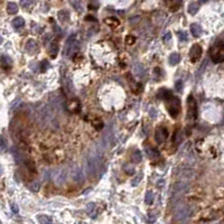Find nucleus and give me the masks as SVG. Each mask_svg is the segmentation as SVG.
Returning a JSON list of instances; mask_svg holds the SVG:
<instances>
[{
	"label": "nucleus",
	"mask_w": 224,
	"mask_h": 224,
	"mask_svg": "<svg viewBox=\"0 0 224 224\" xmlns=\"http://www.w3.org/2000/svg\"><path fill=\"white\" fill-rule=\"evenodd\" d=\"M78 47H80V43L78 40L76 35H71L66 40V46H65V55L67 57H71L78 52Z\"/></svg>",
	"instance_id": "obj_3"
},
{
	"label": "nucleus",
	"mask_w": 224,
	"mask_h": 224,
	"mask_svg": "<svg viewBox=\"0 0 224 224\" xmlns=\"http://www.w3.org/2000/svg\"><path fill=\"white\" fill-rule=\"evenodd\" d=\"M86 213L90 215V218H95L97 216V205L94 203H90L86 206Z\"/></svg>",
	"instance_id": "obj_12"
},
{
	"label": "nucleus",
	"mask_w": 224,
	"mask_h": 224,
	"mask_svg": "<svg viewBox=\"0 0 224 224\" xmlns=\"http://www.w3.org/2000/svg\"><path fill=\"white\" fill-rule=\"evenodd\" d=\"M175 89H176V91H182V89H183V82L182 81H177V82H176Z\"/></svg>",
	"instance_id": "obj_31"
},
{
	"label": "nucleus",
	"mask_w": 224,
	"mask_h": 224,
	"mask_svg": "<svg viewBox=\"0 0 224 224\" xmlns=\"http://www.w3.org/2000/svg\"><path fill=\"white\" fill-rule=\"evenodd\" d=\"M170 38H172V34H170V32H167V34L162 37V40H164V42H168Z\"/></svg>",
	"instance_id": "obj_33"
},
{
	"label": "nucleus",
	"mask_w": 224,
	"mask_h": 224,
	"mask_svg": "<svg viewBox=\"0 0 224 224\" xmlns=\"http://www.w3.org/2000/svg\"><path fill=\"white\" fill-rule=\"evenodd\" d=\"M74 179L76 182H81L82 179H83V174H82L81 170H78V172H75V175H74Z\"/></svg>",
	"instance_id": "obj_27"
},
{
	"label": "nucleus",
	"mask_w": 224,
	"mask_h": 224,
	"mask_svg": "<svg viewBox=\"0 0 224 224\" xmlns=\"http://www.w3.org/2000/svg\"><path fill=\"white\" fill-rule=\"evenodd\" d=\"M168 138V131L165 127H159L156 130L155 133V140L158 145H161L166 141V139Z\"/></svg>",
	"instance_id": "obj_6"
},
{
	"label": "nucleus",
	"mask_w": 224,
	"mask_h": 224,
	"mask_svg": "<svg viewBox=\"0 0 224 224\" xmlns=\"http://www.w3.org/2000/svg\"><path fill=\"white\" fill-rule=\"evenodd\" d=\"M104 23H105V25H108L109 27H112V28L120 26V20L116 18V17H108V18L104 19Z\"/></svg>",
	"instance_id": "obj_9"
},
{
	"label": "nucleus",
	"mask_w": 224,
	"mask_h": 224,
	"mask_svg": "<svg viewBox=\"0 0 224 224\" xmlns=\"http://www.w3.org/2000/svg\"><path fill=\"white\" fill-rule=\"evenodd\" d=\"M132 161L133 162H139L141 161V154H140V151H135V153L132 154Z\"/></svg>",
	"instance_id": "obj_26"
},
{
	"label": "nucleus",
	"mask_w": 224,
	"mask_h": 224,
	"mask_svg": "<svg viewBox=\"0 0 224 224\" xmlns=\"http://www.w3.org/2000/svg\"><path fill=\"white\" fill-rule=\"evenodd\" d=\"M36 48H37V44H36V42L35 40H32V39H29L26 44V49L29 53H32L34 51H36Z\"/></svg>",
	"instance_id": "obj_20"
},
{
	"label": "nucleus",
	"mask_w": 224,
	"mask_h": 224,
	"mask_svg": "<svg viewBox=\"0 0 224 224\" xmlns=\"http://www.w3.org/2000/svg\"><path fill=\"white\" fill-rule=\"evenodd\" d=\"M199 1H201V2H206L207 0H199Z\"/></svg>",
	"instance_id": "obj_36"
},
{
	"label": "nucleus",
	"mask_w": 224,
	"mask_h": 224,
	"mask_svg": "<svg viewBox=\"0 0 224 224\" xmlns=\"http://www.w3.org/2000/svg\"><path fill=\"white\" fill-rule=\"evenodd\" d=\"M172 95H173L172 91H169V90H167V89H160L159 93H158L157 97L160 99V100H167V99L170 97Z\"/></svg>",
	"instance_id": "obj_11"
},
{
	"label": "nucleus",
	"mask_w": 224,
	"mask_h": 224,
	"mask_svg": "<svg viewBox=\"0 0 224 224\" xmlns=\"http://www.w3.org/2000/svg\"><path fill=\"white\" fill-rule=\"evenodd\" d=\"M24 25H25V20H24L23 17H17V18H15V19L13 20V26L15 27L16 29L21 28Z\"/></svg>",
	"instance_id": "obj_16"
},
{
	"label": "nucleus",
	"mask_w": 224,
	"mask_h": 224,
	"mask_svg": "<svg viewBox=\"0 0 224 224\" xmlns=\"http://www.w3.org/2000/svg\"><path fill=\"white\" fill-rule=\"evenodd\" d=\"M191 32L194 37H199V35L202 34V28L199 25L197 24H192L191 25Z\"/></svg>",
	"instance_id": "obj_13"
},
{
	"label": "nucleus",
	"mask_w": 224,
	"mask_h": 224,
	"mask_svg": "<svg viewBox=\"0 0 224 224\" xmlns=\"http://www.w3.org/2000/svg\"><path fill=\"white\" fill-rule=\"evenodd\" d=\"M197 10H198V5L196 2H192L188 6V13L191 15H195V13H197Z\"/></svg>",
	"instance_id": "obj_24"
},
{
	"label": "nucleus",
	"mask_w": 224,
	"mask_h": 224,
	"mask_svg": "<svg viewBox=\"0 0 224 224\" xmlns=\"http://www.w3.org/2000/svg\"><path fill=\"white\" fill-rule=\"evenodd\" d=\"M11 211H13V213H18V211H19V210H18V206H17L16 204H13L11 205Z\"/></svg>",
	"instance_id": "obj_34"
},
{
	"label": "nucleus",
	"mask_w": 224,
	"mask_h": 224,
	"mask_svg": "<svg viewBox=\"0 0 224 224\" xmlns=\"http://www.w3.org/2000/svg\"><path fill=\"white\" fill-rule=\"evenodd\" d=\"M1 64L5 68H9L11 66V59L9 56L7 55H2L1 56Z\"/></svg>",
	"instance_id": "obj_19"
},
{
	"label": "nucleus",
	"mask_w": 224,
	"mask_h": 224,
	"mask_svg": "<svg viewBox=\"0 0 224 224\" xmlns=\"http://www.w3.org/2000/svg\"><path fill=\"white\" fill-rule=\"evenodd\" d=\"M210 56H211L212 61L216 64L224 62V43L218 42L212 46L211 51H210Z\"/></svg>",
	"instance_id": "obj_1"
},
{
	"label": "nucleus",
	"mask_w": 224,
	"mask_h": 224,
	"mask_svg": "<svg viewBox=\"0 0 224 224\" xmlns=\"http://www.w3.org/2000/svg\"><path fill=\"white\" fill-rule=\"evenodd\" d=\"M1 43H2V37L0 36V44H1Z\"/></svg>",
	"instance_id": "obj_37"
},
{
	"label": "nucleus",
	"mask_w": 224,
	"mask_h": 224,
	"mask_svg": "<svg viewBox=\"0 0 224 224\" xmlns=\"http://www.w3.org/2000/svg\"><path fill=\"white\" fill-rule=\"evenodd\" d=\"M40 188V183L38 180H34L29 184V189L32 192H38Z\"/></svg>",
	"instance_id": "obj_23"
},
{
	"label": "nucleus",
	"mask_w": 224,
	"mask_h": 224,
	"mask_svg": "<svg viewBox=\"0 0 224 224\" xmlns=\"http://www.w3.org/2000/svg\"><path fill=\"white\" fill-rule=\"evenodd\" d=\"M1 173H2V169H1V167H0V175H1Z\"/></svg>",
	"instance_id": "obj_38"
},
{
	"label": "nucleus",
	"mask_w": 224,
	"mask_h": 224,
	"mask_svg": "<svg viewBox=\"0 0 224 224\" xmlns=\"http://www.w3.org/2000/svg\"><path fill=\"white\" fill-rule=\"evenodd\" d=\"M202 52H203V49H202L201 45L194 44V45L192 46L191 51H189V59H191V61H192L193 63L197 62L198 59H201Z\"/></svg>",
	"instance_id": "obj_5"
},
{
	"label": "nucleus",
	"mask_w": 224,
	"mask_h": 224,
	"mask_svg": "<svg viewBox=\"0 0 224 224\" xmlns=\"http://www.w3.org/2000/svg\"><path fill=\"white\" fill-rule=\"evenodd\" d=\"M92 126H93L97 130H101L103 128V122H102V120L99 119V118H94V119L92 120Z\"/></svg>",
	"instance_id": "obj_21"
},
{
	"label": "nucleus",
	"mask_w": 224,
	"mask_h": 224,
	"mask_svg": "<svg viewBox=\"0 0 224 224\" xmlns=\"http://www.w3.org/2000/svg\"><path fill=\"white\" fill-rule=\"evenodd\" d=\"M47 68H48V62H47V61H43V62L40 63V72L44 73V72H46Z\"/></svg>",
	"instance_id": "obj_29"
},
{
	"label": "nucleus",
	"mask_w": 224,
	"mask_h": 224,
	"mask_svg": "<svg viewBox=\"0 0 224 224\" xmlns=\"http://www.w3.org/2000/svg\"><path fill=\"white\" fill-rule=\"evenodd\" d=\"M59 45L57 42H53L51 44L48 48V53H49V56L52 57V59H56V56L59 54Z\"/></svg>",
	"instance_id": "obj_8"
},
{
	"label": "nucleus",
	"mask_w": 224,
	"mask_h": 224,
	"mask_svg": "<svg viewBox=\"0 0 224 224\" xmlns=\"http://www.w3.org/2000/svg\"><path fill=\"white\" fill-rule=\"evenodd\" d=\"M180 61V56L178 53H173L172 55L169 56V63L172 65H177Z\"/></svg>",
	"instance_id": "obj_17"
},
{
	"label": "nucleus",
	"mask_w": 224,
	"mask_h": 224,
	"mask_svg": "<svg viewBox=\"0 0 224 224\" xmlns=\"http://www.w3.org/2000/svg\"><path fill=\"white\" fill-rule=\"evenodd\" d=\"M37 221L42 224H47V223H52V218L47 216V215H38L37 216Z\"/></svg>",
	"instance_id": "obj_22"
},
{
	"label": "nucleus",
	"mask_w": 224,
	"mask_h": 224,
	"mask_svg": "<svg viewBox=\"0 0 224 224\" xmlns=\"http://www.w3.org/2000/svg\"><path fill=\"white\" fill-rule=\"evenodd\" d=\"M166 102V108L168 110L169 114L172 116L173 118H176L180 112V108H182V104H180V100L178 97H168L167 100H165Z\"/></svg>",
	"instance_id": "obj_2"
},
{
	"label": "nucleus",
	"mask_w": 224,
	"mask_h": 224,
	"mask_svg": "<svg viewBox=\"0 0 224 224\" xmlns=\"http://www.w3.org/2000/svg\"><path fill=\"white\" fill-rule=\"evenodd\" d=\"M7 11L10 15H13V13H17L18 11V6H17L15 2H9L7 5Z\"/></svg>",
	"instance_id": "obj_18"
},
{
	"label": "nucleus",
	"mask_w": 224,
	"mask_h": 224,
	"mask_svg": "<svg viewBox=\"0 0 224 224\" xmlns=\"http://www.w3.org/2000/svg\"><path fill=\"white\" fill-rule=\"evenodd\" d=\"M187 118L188 120L195 121L197 118V105H196V101L193 97V95H189L187 99Z\"/></svg>",
	"instance_id": "obj_4"
},
{
	"label": "nucleus",
	"mask_w": 224,
	"mask_h": 224,
	"mask_svg": "<svg viewBox=\"0 0 224 224\" xmlns=\"http://www.w3.org/2000/svg\"><path fill=\"white\" fill-rule=\"evenodd\" d=\"M0 223H1V221H0Z\"/></svg>",
	"instance_id": "obj_39"
},
{
	"label": "nucleus",
	"mask_w": 224,
	"mask_h": 224,
	"mask_svg": "<svg viewBox=\"0 0 224 224\" xmlns=\"http://www.w3.org/2000/svg\"><path fill=\"white\" fill-rule=\"evenodd\" d=\"M179 38H180V40H187V34H186L185 32H179Z\"/></svg>",
	"instance_id": "obj_32"
},
{
	"label": "nucleus",
	"mask_w": 224,
	"mask_h": 224,
	"mask_svg": "<svg viewBox=\"0 0 224 224\" xmlns=\"http://www.w3.org/2000/svg\"><path fill=\"white\" fill-rule=\"evenodd\" d=\"M145 201H146L147 204H151L154 202V194L151 191H148L146 193V198H145Z\"/></svg>",
	"instance_id": "obj_25"
},
{
	"label": "nucleus",
	"mask_w": 224,
	"mask_h": 224,
	"mask_svg": "<svg viewBox=\"0 0 224 224\" xmlns=\"http://www.w3.org/2000/svg\"><path fill=\"white\" fill-rule=\"evenodd\" d=\"M59 19L61 23H65V21H67L70 19V13H68L67 10H61L59 11Z\"/></svg>",
	"instance_id": "obj_15"
},
{
	"label": "nucleus",
	"mask_w": 224,
	"mask_h": 224,
	"mask_svg": "<svg viewBox=\"0 0 224 224\" xmlns=\"http://www.w3.org/2000/svg\"><path fill=\"white\" fill-rule=\"evenodd\" d=\"M67 110L72 113H78L80 110H81V104H80V101L78 99H71V100L67 101Z\"/></svg>",
	"instance_id": "obj_7"
},
{
	"label": "nucleus",
	"mask_w": 224,
	"mask_h": 224,
	"mask_svg": "<svg viewBox=\"0 0 224 224\" xmlns=\"http://www.w3.org/2000/svg\"><path fill=\"white\" fill-rule=\"evenodd\" d=\"M189 214H191V210H189L188 207L184 206V207H182L177 213H176V216H177V218H182V220H184V218H188Z\"/></svg>",
	"instance_id": "obj_10"
},
{
	"label": "nucleus",
	"mask_w": 224,
	"mask_h": 224,
	"mask_svg": "<svg viewBox=\"0 0 224 224\" xmlns=\"http://www.w3.org/2000/svg\"><path fill=\"white\" fill-rule=\"evenodd\" d=\"M86 20H94V17H91V16H86Z\"/></svg>",
	"instance_id": "obj_35"
},
{
	"label": "nucleus",
	"mask_w": 224,
	"mask_h": 224,
	"mask_svg": "<svg viewBox=\"0 0 224 224\" xmlns=\"http://www.w3.org/2000/svg\"><path fill=\"white\" fill-rule=\"evenodd\" d=\"M32 3V0H20V6L24 7V8L29 7Z\"/></svg>",
	"instance_id": "obj_28"
},
{
	"label": "nucleus",
	"mask_w": 224,
	"mask_h": 224,
	"mask_svg": "<svg viewBox=\"0 0 224 224\" xmlns=\"http://www.w3.org/2000/svg\"><path fill=\"white\" fill-rule=\"evenodd\" d=\"M25 166H26L27 170H28L30 174H36V173H37L35 162L32 161V160H26V161H25Z\"/></svg>",
	"instance_id": "obj_14"
},
{
	"label": "nucleus",
	"mask_w": 224,
	"mask_h": 224,
	"mask_svg": "<svg viewBox=\"0 0 224 224\" xmlns=\"http://www.w3.org/2000/svg\"><path fill=\"white\" fill-rule=\"evenodd\" d=\"M135 42H136V38H135L133 36H131V35L127 36V38H126V43H127L128 45H132Z\"/></svg>",
	"instance_id": "obj_30"
}]
</instances>
